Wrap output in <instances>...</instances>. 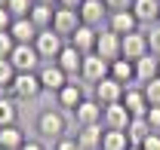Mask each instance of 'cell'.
<instances>
[{
	"label": "cell",
	"instance_id": "ab89813d",
	"mask_svg": "<svg viewBox=\"0 0 160 150\" xmlns=\"http://www.w3.org/2000/svg\"><path fill=\"white\" fill-rule=\"evenodd\" d=\"M59 6H65V9H80L83 0H59Z\"/></svg>",
	"mask_w": 160,
	"mask_h": 150
},
{
	"label": "cell",
	"instance_id": "d590c367",
	"mask_svg": "<svg viewBox=\"0 0 160 150\" xmlns=\"http://www.w3.org/2000/svg\"><path fill=\"white\" fill-rule=\"evenodd\" d=\"M52 150H83L77 144V138H68V135H65V138H62V141H56V147Z\"/></svg>",
	"mask_w": 160,
	"mask_h": 150
},
{
	"label": "cell",
	"instance_id": "7402d4cb",
	"mask_svg": "<svg viewBox=\"0 0 160 150\" xmlns=\"http://www.w3.org/2000/svg\"><path fill=\"white\" fill-rule=\"evenodd\" d=\"M9 34H12L16 43H34L40 31H37V25H34L31 19H16V21H12V28H9Z\"/></svg>",
	"mask_w": 160,
	"mask_h": 150
},
{
	"label": "cell",
	"instance_id": "4fadbf2b",
	"mask_svg": "<svg viewBox=\"0 0 160 150\" xmlns=\"http://www.w3.org/2000/svg\"><path fill=\"white\" fill-rule=\"evenodd\" d=\"M92 89H96V95H92V98L99 101L102 107H108V104H117V101H123V92H126V86H120L117 80H111V77H108V80H102L99 86H92Z\"/></svg>",
	"mask_w": 160,
	"mask_h": 150
},
{
	"label": "cell",
	"instance_id": "b9f144b4",
	"mask_svg": "<svg viewBox=\"0 0 160 150\" xmlns=\"http://www.w3.org/2000/svg\"><path fill=\"white\" fill-rule=\"evenodd\" d=\"M129 150H142V147H136V144H132V147H129Z\"/></svg>",
	"mask_w": 160,
	"mask_h": 150
},
{
	"label": "cell",
	"instance_id": "f1b7e54d",
	"mask_svg": "<svg viewBox=\"0 0 160 150\" xmlns=\"http://www.w3.org/2000/svg\"><path fill=\"white\" fill-rule=\"evenodd\" d=\"M3 6L12 12V19H28L34 9V0H3Z\"/></svg>",
	"mask_w": 160,
	"mask_h": 150
},
{
	"label": "cell",
	"instance_id": "8fae6325",
	"mask_svg": "<svg viewBox=\"0 0 160 150\" xmlns=\"http://www.w3.org/2000/svg\"><path fill=\"white\" fill-rule=\"evenodd\" d=\"M96 55H102L108 64H111V61H117V58H123V52H120V37L114 34V31H108V28H102V31H99V40H96Z\"/></svg>",
	"mask_w": 160,
	"mask_h": 150
},
{
	"label": "cell",
	"instance_id": "83f0119b",
	"mask_svg": "<svg viewBox=\"0 0 160 150\" xmlns=\"http://www.w3.org/2000/svg\"><path fill=\"white\" fill-rule=\"evenodd\" d=\"M132 144H129V138H126V132H111L105 129V135H102V150H129Z\"/></svg>",
	"mask_w": 160,
	"mask_h": 150
},
{
	"label": "cell",
	"instance_id": "f35d334b",
	"mask_svg": "<svg viewBox=\"0 0 160 150\" xmlns=\"http://www.w3.org/2000/svg\"><path fill=\"white\" fill-rule=\"evenodd\" d=\"M22 150H46V144H43V141H37V138H28Z\"/></svg>",
	"mask_w": 160,
	"mask_h": 150
},
{
	"label": "cell",
	"instance_id": "277c9868",
	"mask_svg": "<svg viewBox=\"0 0 160 150\" xmlns=\"http://www.w3.org/2000/svg\"><path fill=\"white\" fill-rule=\"evenodd\" d=\"M108 77H111V64H108L102 55H96V52L83 55V64H80V80H83V83L99 86L102 80H108Z\"/></svg>",
	"mask_w": 160,
	"mask_h": 150
},
{
	"label": "cell",
	"instance_id": "603a6c76",
	"mask_svg": "<svg viewBox=\"0 0 160 150\" xmlns=\"http://www.w3.org/2000/svg\"><path fill=\"white\" fill-rule=\"evenodd\" d=\"M111 80H117L120 86H132V83H136V64L126 61V58L111 61Z\"/></svg>",
	"mask_w": 160,
	"mask_h": 150
},
{
	"label": "cell",
	"instance_id": "d4e9b609",
	"mask_svg": "<svg viewBox=\"0 0 160 150\" xmlns=\"http://www.w3.org/2000/svg\"><path fill=\"white\" fill-rule=\"evenodd\" d=\"M25 132L19 126H6V129H0V150H22L25 147Z\"/></svg>",
	"mask_w": 160,
	"mask_h": 150
},
{
	"label": "cell",
	"instance_id": "7c38bea8",
	"mask_svg": "<svg viewBox=\"0 0 160 150\" xmlns=\"http://www.w3.org/2000/svg\"><path fill=\"white\" fill-rule=\"evenodd\" d=\"M129 120H132V113L126 110V104H123V101H117V104H108V107H105L102 126H105V129H111V132H126Z\"/></svg>",
	"mask_w": 160,
	"mask_h": 150
},
{
	"label": "cell",
	"instance_id": "9c48e42d",
	"mask_svg": "<svg viewBox=\"0 0 160 150\" xmlns=\"http://www.w3.org/2000/svg\"><path fill=\"white\" fill-rule=\"evenodd\" d=\"M77 28H80V12H77V9L56 6V16H52V31H56V34H62L65 40H71Z\"/></svg>",
	"mask_w": 160,
	"mask_h": 150
},
{
	"label": "cell",
	"instance_id": "d6986e66",
	"mask_svg": "<svg viewBox=\"0 0 160 150\" xmlns=\"http://www.w3.org/2000/svg\"><path fill=\"white\" fill-rule=\"evenodd\" d=\"M132 16L139 25H157L160 21V0H132Z\"/></svg>",
	"mask_w": 160,
	"mask_h": 150
},
{
	"label": "cell",
	"instance_id": "ba28073f",
	"mask_svg": "<svg viewBox=\"0 0 160 150\" xmlns=\"http://www.w3.org/2000/svg\"><path fill=\"white\" fill-rule=\"evenodd\" d=\"M80 83H83L80 77H68V86L56 95V101H59L62 110H71V113H74L80 104H83V98H86V95H83V86H80Z\"/></svg>",
	"mask_w": 160,
	"mask_h": 150
},
{
	"label": "cell",
	"instance_id": "e575fe53",
	"mask_svg": "<svg viewBox=\"0 0 160 150\" xmlns=\"http://www.w3.org/2000/svg\"><path fill=\"white\" fill-rule=\"evenodd\" d=\"M145 120H148V126H151L154 132H160V107H148Z\"/></svg>",
	"mask_w": 160,
	"mask_h": 150
},
{
	"label": "cell",
	"instance_id": "2e32d148",
	"mask_svg": "<svg viewBox=\"0 0 160 150\" xmlns=\"http://www.w3.org/2000/svg\"><path fill=\"white\" fill-rule=\"evenodd\" d=\"M99 31L102 28H89V25H80L77 31H74V37L68 40L77 52H83V55H89V52H96V40H99Z\"/></svg>",
	"mask_w": 160,
	"mask_h": 150
},
{
	"label": "cell",
	"instance_id": "cb8c5ba5",
	"mask_svg": "<svg viewBox=\"0 0 160 150\" xmlns=\"http://www.w3.org/2000/svg\"><path fill=\"white\" fill-rule=\"evenodd\" d=\"M151 126H148V120L145 116H132L129 120V126H126V138H129V144H136V147H142L145 144V138L151 135Z\"/></svg>",
	"mask_w": 160,
	"mask_h": 150
},
{
	"label": "cell",
	"instance_id": "484cf974",
	"mask_svg": "<svg viewBox=\"0 0 160 150\" xmlns=\"http://www.w3.org/2000/svg\"><path fill=\"white\" fill-rule=\"evenodd\" d=\"M19 101L9 95H0V129H6V126H19V107H16Z\"/></svg>",
	"mask_w": 160,
	"mask_h": 150
},
{
	"label": "cell",
	"instance_id": "8992f818",
	"mask_svg": "<svg viewBox=\"0 0 160 150\" xmlns=\"http://www.w3.org/2000/svg\"><path fill=\"white\" fill-rule=\"evenodd\" d=\"M120 52L126 61H139L145 58L151 49H148V34L145 31H132V34H126V37H120Z\"/></svg>",
	"mask_w": 160,
	"mask_h": 150
},
{
	"label": "cell",
	"instance_id": "5b68a950",
	"mask_svg": "<svg viewBox=\"0 0 160 150\" xmlns=\"http://www.w3.org/2000/svg\"><path fill=\"white\" fill-rule=\"evenodd\" d=\"M40 92H43V86H40L37 74H16L12 86H9V95H12L16 101H34Z\"/></svg>",
	"mask_w": 160,
	"mask_h": 150
},
{
	"label": "cell",
	"instance_id": "6da1fadb",
	"mask_svg": "<svg viewBox=\"0 0 160 150\" xmlns=\"http://www.w3.org/2000/svg\"><path fill=\"white\" fill-rule=\"evenodd\" d=\"M37 132L46 138V141H62L65 132H68V120H65V110H43L37 116Z\"/></svg>",
	"mask_w": 160,
	"mask_h": 150
},
{
	"label": "cell",
	"instance_id": "d6a6232c",
	"mask_svg": "<svg viewBox=\"0 0 160 150\" xmlns=\"http://www.w3.org/2000/svg\"><path fill=\"white\" fill-rule=\"evenodd\" d=\"M16 49V40L9 31H0V58H9V52Z\"/></svg>",
	"mask_w": 160,
	"mask_h": 150
},
{
	"label": "cell",
	"instance_id": "52a82bcc",
	"mask_svg": "<svg viewBox=\"0 0 160 150\" xmlns=\"http://www.w3.org/2000/svg\"><path fill=\"white\" fill-rule=\"evenodd\" d=\"M80 12V25H89V28H102V25H108V6H105V0H83V6L77 9Z\"/></svg>",
	"mask_w": 160,
	"mask_h": 150
},
{
	"label": "cell",
	"instance_id": "e0dca14e",
	"mask_svg": "<svg viewBox=\"0 0 160 150\" xmlns=\"http://www.w3.org/2000/svg\"><path fill=\"white\" fill-rule=\"evenodd\" d=\"M123 104H126V110L132 113V116H145L148 113V98H145V89H142L139 83H132V86H126V92H123Z\"/></svg>",
	"mask_w": 160,
	"mask_h": 150
},
{
	"label": "cell",
	"instance_id": "30bf717a",
	"mask_svg": "<svg viewBox=\"0 0 160 150\" xmlns=\"http://www.w3.org/2000/svg\"><path fill=\"white\" fill-rule=\"evenodd\" d=\"M37 77H40V86H43V92H56L59 95L65 86H68V74L62 71L59 64L52 61V64H43L37 71Z\"/></svg>",
	"mask_w": 160,
	"mask_h": 150
},
{
	"label": "cell",
	"instance_id": "4dcf8cb0",
	"mask_svg": "<svg viewBox=\"0 0 160 150\" xmlns=\"http://www.w3.org/2000/svg\"><path fill=\"white\" fill-rule=\"evenodd\" d=\"M142 89H145L148 104H151V107H160V77H157V80H151L148 86H142Z\"/></svg>",
	"mask_w": 160,
	"mask_h": 150
},
{
	"label": "cell",
	"instance_id": "9a60e30c",
	"mask_svg": "<svg viewBox=\"0 0 160 150\" xmlns=\"http://www.w3.org/2000/svg\"><path fill=\"white\" fill-rule=\"evenodd\" d=\"M102 116H105V107H102L96 98H83V104L74 110V120H77V126H99Z\"/></svg>",
	"mask_w": 160,
	"mask_h": 150
},
{
	"label": "cell",
	"instance_id": "7a4b0ae2",
	"mask_svg": "<svg viewBox=\"0 0 160 150\" xmlns=\"http://www.w3.org/2000/svg\"><path fill=\"white\" fill-rule=\"evenodd\" d=\"M65 43L68 40L62 37V34H56L52 28H46V31H40L37 40H34V49H37V55L43 64H52L56 58H59V52L65 49Z\"/></svg>",
	"mask_w": 160,
	"mask_h": 150
},
{
	"label": "cell",
	"instance_id": "f546056e",
	"mask_svg": "<svg viewBox=\"0 0 160 150\" xmlns=\"http://www.w3.org/2000/svg\"><path fill=\"white\" fill-rule=\"evenodd\" d=\"M12 80H16V68H12V61H9V58H0V89L9 92Z\"/></svg>",
	"mask_w": 160,
	"mask_h": 150
},
{
	"label": "cell",
	"instance_id": "60d3db41",
	"mask_svg": "<svg viewBox=\"0 0 160 150\" xmlns=\"http://www.w3.org/2000/svg\"><path fill=\"white\" fill-rule=\"evenodd\" d=\"M34 3H46V6H59V0H34Z\"/></svg>",
	"mask_w": 160,
	"mask_h": 150
},
{
	"label": "cell",
	"instance_id": "3957f363",
	"mask_svg": "<svg viewBox=\"0 0 160 150\" xmlns=\"http://www.w3.org/2000/svg\"><path fill=\"white\" fill-rule=\"evenodd\" d=\"M9 61L16 68V74H37L40 71V55L34 49V43H16V49L9 52Z\"/></svg>",
	"mask_w": 160,
	"mask_h": 150
},
{
	"label": "cell",
	"instance_id": "4316f807",
	"mask_svg": "<svg viewBox=\"0 0 160 150\" xmlns=\"http://www.w3.org/2000/svg\"><path fill=\"white\" fill-rule=\"evenodd\" d=\"M52 16H56V6L34 3V9H31V16H28V19L37 25V31H46V28H52Z\"/></svg>",
	"mask_w": 160,
	"mask_h": 150
},
{
	"label": "cell",
	"instance_id": "ffe728a7",
	"mask_svg": "<svg viewBox=\"0 0 160 150\" xmlns=\"http://www.w3.org/2000/svg\"><path fill=\"white\" fill-rule=\"evenodd\" d=\"M56 64H59L62 71L68 77H80V64H83V52H77L71 43H65V49L59 52V58H56Z\"/></svg>",
	"mask_w": 160,
	"mask_h": 150
},
{
	"label": "cell",
	"instance_id": "1f68e13d",
	"mask_svg": "<svg viewBox=\"0 0 160 150\" xmlns=\"http://www.w3.org/2000/svg\"><path fill=\"white\" fill-rule=\"evenodd\" d=\"M148 49H151V55L160 58V25H151V31H148Z\"/></svg>",
	"mask_w": 160,
	"mask_h": 150
},
{
	"label": "cell",
	"instance_id": "74e56055",
	"mask_svg": "<svg viewBox=\"0 0 160 150\" xmlns=\"http://www.w3.org/2000/svg\"><path fill=\"white\" fill-rule=\"evenodd\" d=\"M142 150H160V132H151V135L145 138V144H142Z\"/></svg>",
	"mask_w": 160,
	"mask_h": 150
},
{
	"label": "cell",
	"instance_id": "7bdbcfd3",
	"mask_svg": "<svg viewBox=\"0 0 160 150\" xmlns=\"http://www.w3.org/2000/svg\"><path fill=\"white\" fill-rule=\"evenodd\" d=\"M157 25H160V21H157Z\"/></svg>",
	"mask_w": 160,
	"mask_h": 150
},
{
	"label": "cell",
	"instance_id": "8d00e7d4",
	"mask_svg": "<svg viewBox=\"0 0 160 150\" xmlns=\"http://www.w3.org/2000/svg\"><path fill=\"white\" fill-rule=\"evenodd\" d=\"M12 21H16V19H12V12L0 3V31H9V28H12Z\"/></svg>",
	"mask_w": 160,
	"mask_h": 150
},
{
	"label": "cell",
	"instance_id": "836d02e7",
	"mask_svg": "<svg viewBox=\"0 0 160 150\" xmlns=\"http://www.w3.org/2000/svg\"><path fill=\"white\" fill-rule=\"evenodd\" d=\"M108 12H123V9H132V0H105Z\"/></svg>",
	"mask_w": 160,
	"mask_h": 150
},
{
	"label": "cell",
	"instance_id": "44dd1931",
	"mask_svg": "<svg viewBox=\"0 0 160 150\" xmlns=\"http://www.w3.org/2000/svg\"><path fill=\"white\" fill-rule=\"evenodd\" d=\"M102 135H105V126H80L77 132V144L83 150H102Z\"/></svg>",
	"mask_w": 160,
	"mask_h": 150
},
{
	"label": "cell",
	"instance_id": "ac0fdd59",
	"mask_svg": "<svg viewBox=\"0 0 160 150\" xmlns=\"http://www.w3.org/2000/svg\"><path fill=\"white\" fill-rule=\"evenodd\" d=\"M132 64H136V83H139V86H148L151 80L160 77V58L151 55V52L145 58H139V61H132Z\"/></svg>",
	"mask_w": 160,
	"mask_h": 150
},
{
	"label": "cell",
	"instance_id": "5bb4252c",
	"mask_svg": "<svg viewBox=\"0 0 160 150\" xmlns=\"http://www.w3.org/2000/svg\"><path fill=\"white\" fill-rule=\"evenodd\" d=\"M105 28H108V31H114L117 37H126V34L139 31V19L132 16V9H123V12H111Z\"/></svg>",
	"mask_w": 160,
	"mask_h": 150
}]
</instances>
